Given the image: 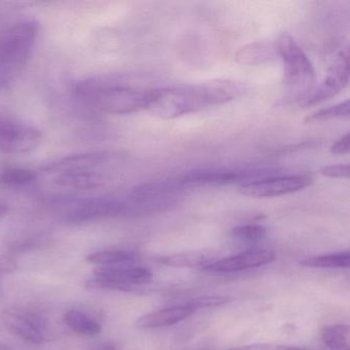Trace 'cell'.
Listing matches in <instances>:
<instances>
[{"instance_id":"cell-18","label":"cell","mask_w":350,"mask_h":350,"mask_svg":"<svg viewBox=\"0 0 350 350\" xmlns=\"http://www.w3.org/2000/svg\"><path fill=\"white\" fill-rule=\"evenodd\" d=\"M38 177V172L18 165H5L0 170V184L9 187L30 185L34 183Z\"/></svg>"},{"instance_id":"cell-13","label":"cell","mask_w":350,"mask_h":350,"mask_svg":"<svg viewBox=\"0 0 350 350\" xmlns=\"http://www.w3.org/2000/svg\"><path fill=\"white\" fill-rule=\"evenodd\" d=\"M116 155L109 151H89L57 159L42 169L46 175H56L67 171H90L103 170L113 161Z\"/></svg>"},{"instance_id":"cell-19","label":"cell","mask_w":350,"mask_h":350,"mask_svg":"<svg viewBox=\"0 0 350 350\" xmlns=\"http://www.w3.org/2000/svg\"><path fill=\"white\" fill-rule=\"evenodd\" d=\"M321 340L329 350H350V329L347 325L335 323L321 329Z\"/></svg>"},{"instance_id":"cell-32","label":"cell","mask_w":350,"mask_h":350,"mask_svg":"<svg viewBox=\"0 0 350 350\" xmlns=\"http://www.w3.org/2000/svg\"><path fill=\"white\" fill-rule=\"evenodd\" d=\"M8 213H9V206L3 200H0V219L7 216Z\"/></svg>"},{"instance_id":"cell-24","label":"cell","mask_w":350,"mask_h":350,"mask_svg":"<svg viewBox=\"0 0 350 350\" xmlns=\"http://www.w3.org/2000/svg\"><path fill=\"white\" fill-rule=\"evenodd\" d=\"M231 235L239 241L255 243L266 237V228L258 224L241 225L231 230Z\"/></svg>"},{"instance_id":"cell-5","label":"cell","mask_w":350,"mask_h":350,"mask_svg":"<svg viewBox=\"0 0 350 350\" xmlns=\"http://www.w3.org/2000/svg\"><path fill=\"white\" fill-rule=\"evenodd\" d=\"M94 275L95 278L85 284L88 288L130 291L133 286L146 284L152 280V273L143 267L101 266L94 270Z\"/></svg>"},{"instance_id":"cell-27","label":"cell","mask_w":350,"mask_h":350,"mask_svg":"<svg viewBox=\"0 0 350 350\" xmlns=\"http://www.w3.org/2000/svg\"><path fill=\"white\" fill-rule=\"evenodd\" d=\"M19 269V264L8 255L0 254V274L14 273Z\"/></svg>"},{"instance_id":"cell-31","label":"cell","mask_w":350,"mask_h":350,"mask_svg":"<svg viewBox=\"0 0 350 350\" xmlns=\"http://www.w3.org/2000/svg\"><path fill=\"white\" fill-rule=\"evenodd\" d=\"M263 344H253V345L241 346V347L232 348L229 350H261Z\"/></svg>"},{"instance_id":"cell-9","label":"cell","mask_w":350,"mask_h":350,"mask_svg":"<svg viewBox=\"0 0 350 350\" xmlns=\"http://www.w3.org/2000/svg\"><path fill=\"white\" fill-rule=\"evenodd\" d=\"M349 83V59L340 53L332 63L323 83L301 102L305 107L317 105L341 93Z\"/></svg>"},{"instance_id":"cell-10","label":"cell","mask_w":350,"mask_h":350,"mask_svg":"<svg viewBox=\"0 0 350 350\" xmlns=\"http://www.w3.org/2000/svg\"><path fill=\"white\" fill-rule=\"evenodd\" d=\"M0 319L10 333L23 341L42 344L49 340L44 321L38 315L15 309H5L0 313Z\"/></svg>"},{"instance_id":"cell-22","label":"cell","mask_w":350,"mask_h":350,"mask_svg":"<svg viewBox=\"0 0 350 350\" xmlns=\"http://www.w3.org/2000/svg\"><path fill=\"white\" fill-rule=\"evenodd\" d=\"M273 50L267 44H250L237 52V61L245 65L261 64L271 58Z\"/></svg>"},{"instance_id":"cell-7","label":"cell","mask_w":350,"mask_h":350,"mask_svg":"<svg viewBox=\"0 0 350 350\" xmlns=\"http://www.w3.org/2000/svg\"><path fill=\"white\" fill-rule=\"evenodd\" d=\"M128 216V206L124 198H89L70 204L65 213L67 220L72 223H85L100 219Z\"/></svg>"},{"instance_id":"cell-29","label":"cell","mask_w":350,"mask_h":350,"mask_svg":"<svg viewBox=\"0 0 350 350\" xmlns=\"http://www.w3.org/2000/svg\"><path fill=\"white\" fill-rule=\"evenodd\" d=\"M91 350H122V348L118 342H105V343L99 344Z\"/></svg>"},{"instance_id":"cell-30","label":"cell","mask_w":350,"mask_h":350,"mask_svg":"<svg viewBox=\"0 0 350 350\" xmlns=\"http://www.w3.org/2000/svg\"><path fill=\"white\" fill-rule=\"evenodd\" d=\"M261 350H305L301 348L292 347L288 345H278V344H263Z\"/></svg>"},{"instance_id":"cell-8","label":"cell","mask_w":350,"mask_h":350,"mask_svg":"<svg viewBox=\"0 0 350 350\" xmlns=\"http://www.w3.org/2000/svg\"><path fill=\"white\" fill-rule=\"evenodd\" d=\"M311 183L312 179L306 175L269 176L243 183L239 192L254 198H278L300 191Z\"/></svg>"},{"instance_id":"cell-14","label":"cell","mask_w":350,"mask_h":350,"mask_svg":"<svg viewBox=\"0 0 350 350\" xmlns=\"http://www.w3.org/2000/svg\"><path fill=\"white\" fill-rule=\"evenodd\" d=\"M53 177V183L56 187L69 192L93 191L103 187L107 182L103 170L62 172Z\"/></svg>"},{"instance_id":"cell-33","label":"cell","mask_w":350,"mask_h":350,"mask_svg":"<svg viewBox=\"0 0 350 350\" xmlns=\"http://www.w3.org/2000/svg\"><path fill=\"white\" fill-rule=\"evenodd\" d=\"M0 350H11V348L5 344L0 343Z\"/></svg>"},{"instance_id":"cell-3","label":"cell","mask_w":350,"mask_h":350,"mask_svg":"<svg viewBox=\"0 0 350 350\" xmlns=\"http://www.w3.org/2000/svg\"><path fill=\"white\" fill-rule=\"evenodd\" d=\"M40 26L23 20L0 32V90L9 87L24 72L36 48Z\"/></svg>"},{"instance_id":"cell-25","label":"cell","mask_w":350,"mask_h":350,"mask_svg":"<svg viewBox=\"0 0 350 350\" xmlns=\"http://www.w3.org/2000/svg\"><path fill=\"white\" fill-rule=\"evenodd\" d=\"M232 299L227 296H204L202 298H196L191 302L187 303L194 309L206 308V307L222 306L226 303L230 302Z\"/></svg>"},{"instance_id":"cell-15","label":"cell","mask_w":350,"mask_h":350,"mask_svg":"<svg viewBox=\"0 0 350 350\" xmlns=\"http://www.w3.org/2000/svg\"><path fill=\"white\" fill-rule=\"evenodd\" d=\"M196 312V309L188 304L167 307L152 311L139 317L134 323V327L139 329H159L170 327L185 321Z\"/></svg>"},{"instance_id":"cell-23","label":"cell","mask_w":350,"mask_h":350,"mask_svg":"<svg viewBox=\"0 0 350 350\" xmlns=\"http://www.w3.org/2000/svg\"><path fill=\"white\" fill-rule=\"evenodd\" d=\"M349 118V100H346L337 105L313 112L312 114L305 118V122L312 124V122H325V120H334V118Z\"/></svg>"},{"instance_id":"cell-2","label":"cell","mask_w":350,"mask_h":350,"mask_svg":"<svg viewBox=\"0 0 350 350\" xmlns=\"http://www.w3.org/2000/svg\"><path fill=\"white\" fill-rule=\"evenodd\" d=\"M73 90L77 97L100 111L120 116L146 109L152 92L130 87L107 77L83 79L75 83Z\"/></svg>"},{"instance_id":"cell-21","label":"cell","mask_w":350,"mask_h":350,"mask_svg":"<svg viewBox=\"0 0 350 350\" xmlns=\"http://www.w3.org/2000/svg\"><path fill=\"white\" fill-rule=\"evenodd\" d=\"M134 259L135 255L132 252L124 250H106L91 254L85 258V261L94 265L116 266L128 263Z\"/></svg>"},{"instance_id":"cell-12","label":"cell","mask_w":350,"mask_h":350,"mask_svg":"<svg viewBox=\"0 0 350 350\" xmlns=\"http://www.w3.org/2000/svg\"><path fill=\"white\" fill-rule=\"evenodd\" d=\"M274 260L275 253L271 250L252 249L230 257L215 260L202 269L208 273H234L267 265Z\"/></svg>"},{"instance_id":"cell-20","label":"cell","mask_w":350,"mask_h":350,"mask_svg":"<svg viewBox=\"0 0 350 350\" xmlns=\"http://www.w3.org/2000/svg\"><path fill=\"white\" fill-rule=\"evenodd\" d=\"M301 265L310 268H348L350 265L349 252L313 256L300 262Z\"/></svg>"},{"instance_id":"cell-16","label":"cell","mask_w":350,"mask_h":350,"mask_svg":"<svg viewBox=\"0 0 350 350\" xmlns=\"http://www.w3.org/2000/svg\"><path fill=\"white\" fill-rule=\"evenodd\" d=\"M64 321L73 332L88 337H95L102 332L99 323L77 309L67 311L64 315Z\"/></svg>"},{"instance_id":"cell-4","label":"cell","mask_w":350,"mask_h":350,"mask_svg":"<svg viewBox=\"0 0 350 350\" xmlns=\"http://www.w3.org/2000/svg\"><path fill=\"white\" fill-rule=\"evenodd\" d=\"M275 50L284 64L286 97L291 101H304L314 88L312 63L298 42L288 34L284 33L278 38Z\"/></svg>"},{"instance_id":"cell-11","label":"cell","mask_w":350,"mask_h":350,"mask_svg":"<svg viewBox=\"0 0 350 350\" xmlns=\"http://www.w3.org/2000/svg\"><path fill=\"white\" fill-rule=\"evenodd\" d=\"M269 170H204L193 172L180 178V181L186 186L226 185L237 182L255 181L260 178H266ZM245 182V183H247Z\"/></svg>"},{"instance_id":"cell-26","label":"cell","mask_w":350,"mask_h":350,"mask_svg":"<svg viewBox=\"0 0 350 350\" xmlns=\"http://www.w3.org/2000/svg\"><path fill=\"white\" fill-rule=\"evenodd\" d=\"M349 173V165H325L321 169V174L323 177L332 179H348Z\"/></svg>"},{"instance_id":"cell-17","label":"cell","mask_w":350,"mask_h":350,"mask_svg":"<svg viewBox=\"0 0 350 350\" xmlns=\"http://www.w3.org/2000/svg\"><path fill=\"white\" fill-rule=\"evenodd\" d=\"M215 256L202 252L174 254L159 258V263L173 267H204L215 261Z\"/></svg>"},{"instance_id":"cell-6","label":"cell","mask_w":350,"mask_h":350,"mask_svg":"<svg viewBox=\"0 0 350 350\" xmlns=\"http://www.w3.org/2000/svg\"><path fill=\"white\" fill-rule=\"evenodd\" d=\"M42 141V132L36 126L13 118H0V151L26 154L36 150Z\"/></svg>"},{"instance_id":"cell-28","label":"cell","mask_w":350,"mask_h":350,"mask_svg":"<svg viewBox=\"0 0 350 350\" xmlns=\"http://www.w3.org/2000/svg\"><path fill=\"white\" fill-rule=\"evenodd\" d=\"M350 146V136L349 133L342 137L341 139L337 141L333 146L331 147L329 151L332 154L335 155H344L349 152Z\"/></svg>"},{"instance_id":"cell-1","label":"cell","mask_w":350,"mask_h":350,"mask_svg":"<svg viewBox=\"0 0 350 350\" xmlns=\"http://www.w3.org/2000/svg\"><path fill=\"white\" fill-rule=\"evenodd\" d=\"M243 91L241 83L227 81L152 90L146 109L157 118L173 120L232 101Z\"/></svg>"}]
</instances>
